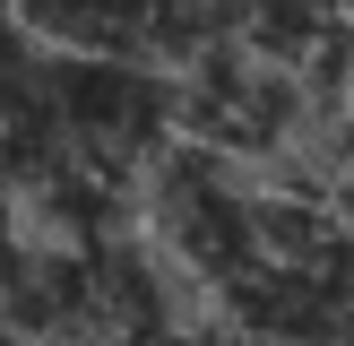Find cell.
I'll list each match as a JSON object with an SVG mask.
<instances>
[{
    "label": "cell",
    "instance_id": "277c9868",
    "mask_svg": "<svg viewBox=\"0 0 354 346\" xmlns=\"http://www.w3.org/2000/svg\"><path fill=\"white\" fill-rule=\"evenodd\" d=\"M9 242H17V234H9V199H0V260H9Z\"/></svg>",
    "mask_w": 354,
    "mask_h": 346
},
{
    "label": "cell",
    "instance_id": "7a4b0ae2",
    "mask_svg": "<svg viewBox=\"0 0 354 346\" xmlns=\"http://www.w3.org/2000/svg\"><path fill=\"white\" fill-rule=\"evenodd\" d=\"M9 9L61 52H121L173 69L242 26V0H9Z\"/></svg>",
    "mask_w": 354,
    "mask_h": 346
},
{
    "label": "cell",
    "instance_id": "3957f363",
    "mask_svg": "<svg viewBox=\"0 0 354 346\" xmlns=\"http://www.w3.org/2000/svg\"><path fill=\"white\" fill-rule=\"evenodd\" d=\"M165 346H268V338H251V329H234V338H190V329H173Z\"/></svg>",
    "mask_w": 354,
    "mask_h": 346
},
{
    "label": "cell",
    "instance_id": "5b68a950",
    "mask_svg": "<svg viewBox=\"0 0 354 346\" xmlns=\"http://www.w3.org/2000/svg\"><path fill=\"white\" fill-rule=\"evenodd\" d=\"M320 9H337V17H354V0H320Z\"/></svg>",
    "mask_w": 354,
    "mask_h": 346
},
{
    "label": "cell",
    "instance_id": "8992f818",
    "mask_svg": "<svg viewBox=\"0 0 354 346\" xmlns=\"http://www.w3.org/2000/svg\"><path fill=\"white\" fill-rule=\"evenodd\" d=\"M0 9H9V0H0Z\"/></svg>",
    "mask_w": 354,
    "mask_h": 346
},
{
    "label": "cell",
    "instance_id": "6da1fadb",
    "mask_svg": "<svg viewBox=\"0 0 354 346\" xmlns=\"http://www.w3.org/2000/svg\"><path fill=\"white\" fill-rule=\"evenodd\" d=\"M138 208H147L156 242L182 277L199 286H234L242 268L268 260V199L234 173V156L207 147V138H182L165 147L147 173H138Z\"/></svg>",
    "mask_w": 354,
    "mask_h": 346
}]
</instances>
